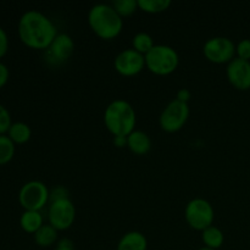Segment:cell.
Wrapping results in <instances>:
<instances>
[{"mask_svg": "<svg viewBox=\"0 0 250 250\" xmlns=\"http://www.w3.org/2000/svg\"><path fill=\"white\" fill-rule=\"evenodd\" d=\"M236 58L250 61V39H242L236 44Z\"/></svg>", "mask_w": 250, "mask_h": 250, "instance_id": "cell-24", "label": "cell"}, {"mask_svg": "<svg viewBox=\"0 0 250 250\" xmlns=\"http://www.w3.org/2000/svg\"><path fill=\"white\" fill-rule=\"evenodd\" d=\"M9 50V36L6 31L0 26V59L4 58Z\"/></svg>", "mask_w": 250, "mask_h": 250, "instance_id": "cell-26", "label": "cell"}, {"mask_svg": "<svg viewBox=\"0 0 250 250\" xmlns=\"http://www.w3.org/2000/svg\"><path fill=\"white\" fill-rule=\"evenodd\" d=\"M76 220V207L70 198L49 203L48 221L55 229L66 231Z\"/></svg>", "mask_w": 250, "mask_h": 250, "instance_id": "cell-9", "label": "cell"}, {"mask_svg": "<svg viewBox=\"0 0 250 250\" xmlns=\"http://www.w3.org/2000/svg\"><path fill=\"white\" fill-rule=\"evenodd\" d=\"M203 54L212 63H229L236 58V44L227 37H212L204 43Z\"/></svg>", "mask_w": 250, "mask_h": 250, "instance_id": "cell-8", "label": "cell"}, {"mask_svg": "<svg viewBox=\"0 0 250 250\" xmlns=\"http://www.w3.org/2000/svg\"><path fill=\"white\" fill-rule=\"evenodd\" d=\"M116 250H148V239L139 231H129L120 238Z\"/></svg>", "mask_w": 250, "mask_h": 250, "instance_id": "cell-14", "label": "cell"}, {"mask_svg": "<svg viewBox=\"0 0 250 250\" xmlns=\"http://www.w3.org/2000/svg\"><path fill=\"white\" fill-rule=\"evenodd\" d=\"M54 250H76L75 246H73V242L68 238H62L59 239L58 244H56L55 249Z\"/></svg>", "mask_w": 250, "mask_h": 250, "instance_id": "cell-28", "label": "cell"}, {"mask_svg": "<svg viewBox=\"0 0 250 250\" xmlns=\"http://www.w3.org/2000/svg\"><path fill=\"white\" fill-rule=\"evenodd\" d=\"M180 55L172 46L155 44L146 55V67L156 76H168L177 70Z\"/></svg>", "mask_w": 250, "mask_h": 250, "instance_id": "cell-4", "label": "cell"}, {"mask_svg": "<svg viewBox=\"0 0 250 250\" xmlns=\"http://www.w3.org/2000/svg\"><path fill=\"white\" fill-rule=\"evenodd\" d=\"M154 45L155 43H154L153 37L146 32H139L132 38V48L144 56L154 48Z\"/></svg>", "mask_w": 250, "mask_h": 250, "instance_id": "cell-19", "label": "cell"}, {"mask_svg": "<svg viewBox=\"0 0 250 250\" xmlns=\"http://www.w3.org/2000/svg\"><path fill=\"white\" fill-rule=\"evenodd\" d=\"M11 114H10V111L4 106V105L0 104V136H1V134H6L9 128L11 127Z\"/></svg>", "mask_w": 250, "mask_h": 250, "instance_id": "cell-23", "label": "cell"}, {"mask_svg": "<svg viewBox=\"0 0 250 250\" xmlns=\"http://www.w3.org/2000/svg\"><path fill=\"white\" fill-rule=\"evenodd\" d=\"M17 33L22 43L34 50H46L58 36V27L38 10H28L20 17Z\"/></svg>", "mask_w": 250, "mask_h": 250, "instance_id": "cell-1", "label": "cell"}, {"mask_svg": "<svg viewBox=\"0 0 250 250\" xmlns=\"http://www.w3.org/2000/svg\"><path fill=\"white\" fill-rule=\"evenodd\" d=\"M16 144L6 136H0V166L6 165L14 159L15 151H16Z\"/></svg>", "mask_w": 250, "mask_h": 250, "instance_id": "cell-20", "label": "cell"}, {"mask_svg": "<svg viewBox=\"0 0 250 250\" xmlns=\"http://www.w3.org/2000/svg\"><path fill=\"white\" fill-rule=\"evenodd\" d=\"M190 98H192V94H190V90L187 89V88H181L177 92V94H176V100L186 103V104H188Z\"/></svg>", "mask_w": 250, "mask_h": 250, "instance_id": "cell-29", "label": "cell"}, {"mask_svg": "<svg viewBox=\"0 0 250 250\" xmlns=\"http://www.w3.org/2000/svg\"><path fill=\"white\" fill-rule=\"evenodd\" d=\"M36 244L41 248H50L59 242V231L51 225L44 224L36 233L33 234Z\"/></svg>", "mask_w": 250, "mask_h": 250, "instance_id": "cell-15", "label": "cell"}, {"mask_svg": "<svg viewBox=\"0 0 250 250\" xmlns=\"http://www.w3.org/2000/svg\"><path fill=\"white\" fill-rule=\"evenodd\" d=\"M44 225V217L41 211L24 210L20 217V226L26 233L34 234Z\"/></svg>", "mask_w": 250, "mask_h": 250, "instance_id": "cell-16", "label": "cell"}, {"mask_svg": "<svg viewBox=\"0 0 250 250\" xmlns=\"http://www.w3.org/2000/svg\"><path fill=\"white\" fill-rule=\"evenodd\" d=\"M88 24L97 37L112 41L121 34L124 20L111 4H95L88 11Z\"/></svg>", "mask_w": 250, "mask_h": 250, "instance_id": "cell-2", "label": "cell"}, {"mask_svg": "<svg viewBox=\"0 0 250 250\" xmlns=\"http://www.w3.org/2000/svg\"><path fill=\"white\" fill-rule=\"evenodd\" d=\"M171 6L170 0H138V7L146 14H160Z\"/></svg>", "mask_w": 250, "mask_h": 250, "instance_id": "cell-21", "label": "cell"}, {"mask_svg": "<svg viewBox=\"0 0 250 250\" xmlns=\"http://www.w3.org/2000/svg\"><path fill=\"white\" fill-rule=\"evenodd\" d=\"M198 250H215V249H210V248H207V247H202V248L198 249Z\"/></svg>", "mask_w": 250, "mask_h": 250, "instance_id": "cell-31", "label": "cell"}, {"mask_svg": "<svg viewBox=\"0 0 250 250\" xmlns=\"http://www.w3.org/2000/svg\"><path fill=\"white\" fill-rule=\"evenodd\" d=\"M136 110L127 100H112L105 109L104 125L112 137H127L136 129Z\"/></svg>", "mask_w": 250, "mask_h": 250, "instance_id": "cell-3", "label": "cell"}, {"mask_svg": "<svg viewBox=\"0 0 250 250\" xmlns=\"http://www.w3.org/2000/svg\"><path fill=\"white\" fill-rule=\"evenodd\" d=\"M190 110L188 104L173 99L165 106L159 117L161 129L167 133L181 131L189 119Z\"/></svg>", "mask_w": 250, "mask_h": 250, "instance_id": "cell-7", "label": "cell"}, {"mask_svg": "<svg viewBox=\"0 0 250 250\" xmlns=\"http://www.w3.org/2000/svg\"><path fill=\"white\" fill-rule=\"evenodd\" d=\"M68 198V190L63 186H56L50 190V202ZM49 202V203H50Z\"/></svg>", "mask_w": 250, "mask_h": 250, "instance_id": "cell-25", "label": "cell"}, {"mask_svg": "<svg viewBox=\"0 0 250 250\" xmlns=\"http://www.w3.org/2000/svg\"><path fill=\"white\" fill-rule=\"evenodd\" d=\"M127 148L134 155H146L151 149V139L146 132L141 129H134L127 136Z\"/></svg>", "mask_w": 250, "mask_h": 250, "instance_id": "cell-13", "label": "cell"}, {"mask_svg": "<svg viewBox=\"0 0 250 250\" xmlns=\"http://www.w3.org/2000/svg\"><path fill=\"white\" fill-rule=\"evenodd\" d=\"M9 78H10L9 67H7L4 62L0 61V89L6 85V83L9 82Z\"/></svg>", "mask_w": 250, "mask_h": 250, "instance_id": "cell-27", "label": "cell"}, {"mask_svg": "<svg viewBox=\"0 0 250 250\" xmlns=\"http://www.w3.org/2000/svg\"><path fill=\"white\" fill-rule=\"evenodd\" d=\"M185 219L190 229L203 232L214 224V207L204 198H194L186 205Z\"/></svg>", "mask_w": 250, "mask_h": 250, "instance_id": "cell-6", "label": "cell"}, {"mask_svg": "<svg viewBox=\"0 0 250 250\" xmlns=\"http://www.w3.org/2000/svg\"><path fill=\"white\" fill-rule=\"evenodd\" d=\"M202 241L207 248L219 250L225 242L224 232L219 227L212 225L202 232Z\"/></svg>", "mask_w": 250, "mask_h": 250, "instance_id": "cell-18", "label": "cell"}, {"mask_svg": "<svg viewBox=\"0 0 250 250\" xmlns=\"http://www.w3.org/2000/svg\"><path fill=\"white\" fill-rule=\"evenodd\" d=\"M112 143L116 148H125L127 146V137L124 136H116V137H112Z\"/></svg>", "mask_w": 250, "mask_h": 250, "instance_id": "cell-30", "label": "cell"}, {"mask_svg": "<svg viewBox=\"0 0 250 250\" xmlns=\"http://www.w3.org/2000/svg\"><path fill=\"white\" fill-rule=\"evenodd\" d=\"M226 76L229 84L238 90L250 89V61L234 58L227 63Z\"/></svg>", "mask_w": 250, "mask_h": 250, "instance_id": "cell-12", "label": "cell"}, {"mask_svg": "<svg viewBox=\"0 0 250 250\" xmlns=\"http://www.w3.org/2000/svg\"><path fill=\"white\" fill-rule=\"evenodd\" d=\"M111 5L122 19L132 16L139 9L138 0H116Z\"/></svg>", "mask_w": 250, "mask_h": 250, "instance_id": "cell-22", "label": "cell"}, {"mask_svg": "<svg viewBox=\"0 0 250 250\" xmlns=\"http://www.w3.org/2000/svg\"><path fill=\"white\" fill-rule=\"evenodd\" d=\"M75 51V42L68 34L59 33L53 43L44 50L45 62L51 67L61 66L72 56Z\"/></svg>", "mask_w": 250, "mask_h": 250, "instance_id": "cell-10", "label": "cell"}, {"mask_svg": "<svg viewBox=\"0 0 250 250\" xmlns=\"http://www.w3.org/2000/svg\"><path fill=\"white\" fill-rule=\"evenodd\" d=\"M50 202V189L42 181H28L19 190V203L24 210L42 211Z\"/></svg>", "mask_w": 250, "mask_h": 250, "instance_id": "cell-5", "label": "cell"}, {"mask_svg": "<svg viewBox=\"0 0 250 250\" xmlns=\"http://www.w3.org/2000/svg\"><path fill=\"white\" fill-rule=\"evenodd\" d=\"M114 67L124 77H133L146 68V56L133 48L120 51L114 60Z\"/></svg>", "mask_w": 250, "mask_h": 250, "instance_id": "cell-11", "label": "cell"}, {"mask_svg": "<svg viewBox=\"0 0 250 250\" xmlns=\"http://www.w3.org/2000/svg\"><path fill=\"white\" fill-rule=\"evenodd\" d=\"M6 136L14 142L15 144H24L31 139L32 137V129L29 125L26 122L17 121L12 122L11 127L7 131Z\"/></svg>", "mask_w": 250, "mask_h": 250, "instance_id": "cell-17", "label": "cell"}]
</instances>
